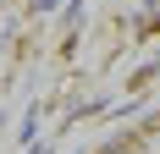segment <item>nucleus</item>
<instances>
[{
	"instance_id": "2",
	"label": "nucleus",
	"mask_w": 160,
	"mask_h": 154,
	"mask_svg": "<svg viewBox=\"0 0 160 154\" xmlns=\"http://www.w3.org/2000/svg\"><path fill=\"white\" fill-rule=\"evenodd\" d=\"M99 154H132V143H111V149H99Z\"/></svg>"
},
{
	"instance_id": "1",
	"label": "nucleus",
	"mask_w": 160,
	"mask_h": 154,
	"mask_svg": "<svg viewBox=\"0 0 160 154\" xmlns=\"http://www.w3.org/2000/svg\"><path fill=\"white\" fill-rule=\"evenodd\" d=\"M132 154H160V121H155V127H144V132L132 138Z\"/></svg>"
}]
</instances>
